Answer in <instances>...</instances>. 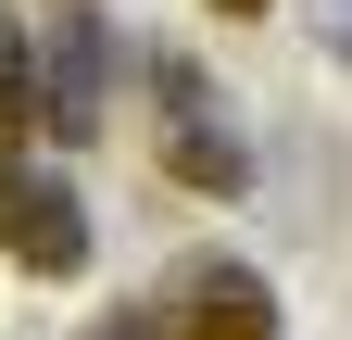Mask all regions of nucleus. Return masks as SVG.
<instances>
[{
  "label": "nucleus",
  "mask_w": 352,
  "mask_h": 340,
  "mask_svg": "<svg viewBox=\"0 0 352 340\" xmlns=\"http://www.w3.org/2000/svg\"><path fill=\"white\" fill-rule=\"evenodd\" d=\"M151 164L189 202H239L252 189V126H239V101L189 51H151Z\"/></svg>",
  "instance_id": "1"
},
{
  "label": "nucleus",
  "mask_w": 352,
  "mask_h": 340,
  "mask_svg": "<svg viewBox=\"0 0 352 340\" xmlns=\"http://www.w3.org/2000/svg\"><path fill=\"white\" fill-rule=\"evenodd\" d=\"M113 25L88 13V0H63L51 25H38V139L51 151H88L101 139V114H113Z\"/></svg>",
  "instance_id": "2"
},
{
  "label": "nucleus",
  "mask_w": 352,
  "mask_h": 340,
  "mask_svg": "<svg viewBox=\"0 0 352 340\" xmlns=\"http://www.w3.org/2000/svg\"><path fill=\"white\" fill-rule=\"evenodd\" d=\"M151 303H164L176 340H277V277L239 265V252H189Z\"/></svg>",
  "instance_id": "3"
},
{
  "label": "nucleus",
  "mask_w": 352,
  "mask_h": 340,
  "mask_svg": "<svg viewBox=\"0 0 352 340\" xmlns=\"http://www.w3.org/2000/svg\"><path fill=\"white\" fill-rule=\"evenodd\" d=\"M0 265L76 277V265H88V202H76L63 177H38V164H13V177H0Z\"/></svg>",
  "instance_id": "4"
},
{
  "label": "nucleus",
  "mask_w": 352,
  "mask_h": 340,
  "mask_svg": "<svg viewBox=\"0 0 352 340\" xmlns=\"http://www.w3.org/2000/svg\"><path fill=\"white\" fill-rule=\"evenodd\" d=\"M38 151V38L0 13V177Z\"/></svg>",
  "instance_id": "5"
},
{
  "label": "nucleus",
  "mask_w": 352,
  "mask_h": 340,
  "mask_svg": "<svg viewBox=\"0 0 352 340\" xmlns=\"http://www.w3.org/2000/svg\"><path fill=\"white\" fill-rule=\"evenodd\" d=\"M88 340H176V328H164V303H113V315L88 328Z\"/></svg>",
  "instance_id": "6"
},
{
  "label": "nucleus",
  "mask_w": 352,
  "mask_h": 340,
  "mask_svg": "<svg viewBox=\"0 0 352 340\" xmlns=\"http://www.w3.org/2000/svg\"><path fill=\"white\" fill-rule=\"evenodd\" d=\"M302 13H315V51H327V63H352V0H302Z\"/></svg>",
  "instance_id": "7"
},
{
  "label": "nucleus",
  "mask_w": 352,
  "mask_h": 340,
  "mask_svg": "<svg viewBox=\"0 0 352 340\" xmlns=\"http://www.w3.org/2000/svg\"><path fill=\"white\" fill-rule=\"evenodd\" d=\"M201 13H264V0H201Z\"/></svg>",
  "instance_id": "8"
}]
</instances>
